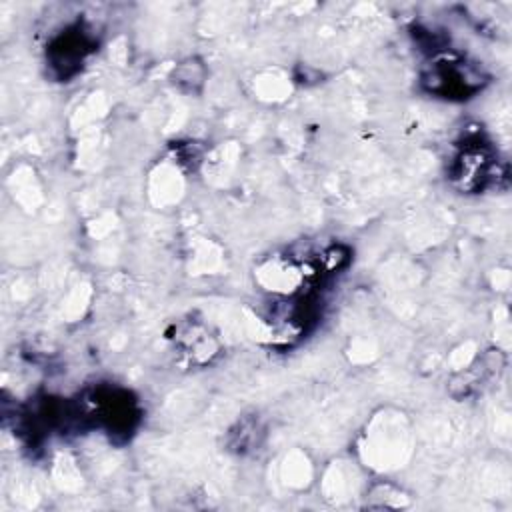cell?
Here are the masks:
<instances>
[{
    "instance_id": "obj_5",
    "label": "cell",
    "mask_w": 512,
    "mask_h": 512,
    "mask_svg": "<svg viewBox=\"0 0 512 512\" xmlns=\"http://www.w3.org/2000/svg\"><path fill=\"white\" fill-rule=\"evenodd\" d=\"M174 348L190 362L196 366L210 364L214 356L220 352L218 340L208 332V328L200 322L184 320L174 326V336H172Z\"/></svg>"
},
{
    "instance_id": "obj_7",
    "label": "cell",
    "mask_w": 512,
    "mask_h": 512,
    "mask_svg": "<svg viewBox=\"0 0 512 512\" xmlns=\"http://www.w3.org/2000/svg\"><path fill=\"white\" fill-rule=\"evenodd\" d=\"M204 76H206V68L200 60L196 58H188L184 62H180L176 68H174V84H178L182 90L186 92H196L200 90L202 82H204Z\"/></svg>"
},
{
    "instance_id": "obj_2",
    "label": "cell",
    "mask_w": 512,
    "mask_h": 512,
    "mask_svg": "<svg viewBox=\"0 0 512 512\" xmlns=\"http://www.w3.org/2000/svg\"><path fill=\"white\" fill-rule=\"evenodd\" d=\"M422 88L434 96L450 100H466L484 88L488 82L480 66L466 62L460 56L436 52L434 60L422 72Z\"/></svg>"
},
{
    "instance_id": "obj_4",
    "label": "cell",
    "mask_w": 512,
    "mask_h": 512,
    "mask_svg": "<svg viewBox=\"0 0 512 512\" xmlns=\"http://www.w3.org/2000/svg\"><path fill=\"white\" fill-rule=\"evenodd\" d=\"M96 44V36L86 24L74 22L72 26L64 28L50 40L46 48V66L50 76L60 82L74 78L84 66L86 58L96 50Z\"/></svg>"
},
{
    "instance_id": "obj_6",
    "label": "cell",
    "mask_w": 512,
    "mask_h": 512,
    "mask_svg": "<svg viewBox=\"0 0 512 512\" xmlns=\"http://www.w3.org/2000/svg\"><path fill=\"white\" fill-rule=\"evenodd\" d=\"M264 426L256 416H244L228 432V450L236 454H250L262 446Z\"/></svg>"
},
{
    "instance_id": "obj_1",
    "label": "cell",
    "mask_w": 512,
    "mask_h": 512,
    "mask_svg": "<svg viewBox=\"0 0 512 512\" xmlns=\"http://www.w3.org/2000/svg\"><path fill=\"white\" fill-rule=\"evenodd\" d=\"M78 422L104 430L110 440L126 442L136 432L142 410L134 394L114 384H98L74 402Z\"/></svg>"
},
{
    "instance_id": "obj_3",
    "label": "cell",
    "mask_w": 512,
    "mask_h": 512,
    "mask_svg": "<svg viewBox=\"0 0 512 512\" xmlns=\"http://www.w3.org/2000/svg\"><path fill=\"white\" fill-rule=\"evenodd\" d=\"M450 182L466 194H474L484 190L486 186L498 182V178H506L498 170V158L492 146L480 138H468L456 152L448 168Z\"/></svg>"
}]
</instances>
